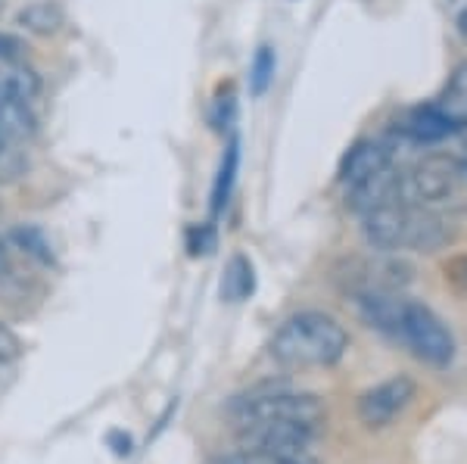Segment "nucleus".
Masks as SVG:
<instances>
[{
    "label": "nucleus",
    "mask_w": 467,
    "mask_h": 464,
    "mask_svg": "<svg viewBox=\"0 0 467 464\" xmlns=\"http://www.w3.org/2000/svg\"><path fill=\"white\" fill-rule=\"evenodd\" d=\"M41 91V78L22 59L0 57V103H28Z\"/></svg>",
    "instance_id": "obj_7"
},
{
    "label": "nucleus",
    "mask_w": 467,
    "mask_h": 464,
    "mask_svg": "<svg viewBox=\"0 0 467 464\" xmlns=\"http://www.w3.org/2000/svg\"><path fill=\"white\" fill-rule=\"evenodd\" d=\"M0 150H4V144H0Z\"/></svg>",
    "instance_id": "obj_23"
},
{
    "label": "nucleus",
    "mask_w": 467,
    "mask_h": 464,
    "mask_svg": "<svg viewBox=\"0 0 467 464\" xmlns=\"http://www.w3.org/2000/svg\"><path fill=\"white\" fill-rule=\"evenodd\" d=\"M19 22L28 28V32L37 35H50L63 26V13H59L57 4H32L19 13Z\"/></svg>",
    "instance_id": "obj_12"
},
{
    "label": "nucleus",
    "mask_w": 467,
    "mask_h": 464,
    "mask_svg": "<svg viewBox=\"0 0 467 464\" xmlns=\"http://www.w3.org/2000/svg\"><path fill=\"white\" fill-rule=\"evenodd\" d=\"M22 50H26V44H22L19 37H13V35H4V32H0V57L22 59Z\"/></svg>",
    "instance_id": "obj_19"
},
{
    "label": "nucleus",
    "mask_w": 467,
    "mask_h": 464,
    "mask_svg": "<svg viewBox=\"0 0 467 464\" xmlns=\"http://www.w3.org/2000/svg\"><path fill=\"white\" fill-rule=\"evenodd\" d=\"M436 109L451 122V129H467V63L458 66L455 75L449 78L446 91L440 94V100L433 103Z\"/></svg>",
    "instance_id": "obj_8"
},
{
    "label": "nucleus",
    "mask_w": 467,
    "mask_h": 464,
    "mask_svg": "<svg viewBox=\"0 0 467 464\" xmlns=\"http://www.w3.org/2000/svg\"><path fill=\"white\" fill-rule=\"evenodd\" d=\"M213 464H299L290 459H281L275 452H265V449H250V446H240L237 452L228 455H218Z\"/></svg>",
    "instance_id": "obj_15"
},
{
    "label": "nucleus",
    "mask_w": 467,
    "mask_h": 464,
    "mask_svg": "<svg viewBox=\"0 0 467 464\" xmlns=\"http://www.w3.org/2000/svg\"><path fill=\"white\" fill-rule=\"evenodd\" d=\"M231 418L237 428L250 424H290V428L324 430L327 406L321 396L290 390V387H259L231 402Z\"/></svg>",
    "instance_id": "obj_3"
},
{
    "label": "nucleus",
    "mask_w": 467,
    "mask_h": 464,
    "mask_svg": "<svg viewBox=\"0 0 467 464\" xmlns=\"http://www.w3.org/2000/svg\"><path fill=\"white\" fill-rule=\"evenodd\" d=\"M35 131V119L28 103H0V144H13Z\"/></svg>",
    "instance_id": "obj_11"
},
{
    "label": "nucleus",
    "mask_w": 467,
    "mask_h": 464,
    "mask_svg": "<svg viewBox=\"0 0 467 464\" xmlns=\"http://www.w3.org/2000/svg\"><path fill=\"white\" fill-rule=\"evenodd\" d=\"M255 290V272H253V262L246 256H234L228 262V272H224L222 281V296L228 303H240V299L253 296Z\"/></svg>",
    "instance_id": "obj_10"
},
{
    "label": "nucleus",
    "mask_w": 467,
    "mask_h": 464,
    "mask_svg": "<svg viewBox=\"0 0 467 464\" xmlns=\"http://www.w3.org/2000/svg\"><path fill=\"white\" fill-rule=\"evenodd\" d=\"M414 393H418V384L411 377H405V374L380 380L378 387H371V390L358 396V421L371 430L389 428L414 402Z\"/></svg>",
    "instance_id": "obj_5"
},
{
    "label": "nucleus",
    "mask_w": 467,
    "mask_h": 464,
    "mask_svg": "<svg viewBox=\"0 0 467 464\" xmlns=\"http://www.w3.org/2000/svg\"><path fill=\"white\" fill-rule=\"evenodd\" d=\"M389 166H393V150L383 140H358L356 147H349V153L340 162V184L349 191V187L361 184L365 178L378 175V171Z\"/></svg>",
    "instance_id": "obj_6"
},
{
    "label": "nucleus",
    "mask_w": 467,
    "mask_h": 464,
    "mask_svg": "<svg viewBox=\"0 0 467 464\" xmlns=\"http://www.w3.org/2000/svg\"><path fill=\"white\" fill-rule=\"evenodd\" d=\"M237 140H231L228 150H224V160H222V169H218V178H215V191H213V212H222V206L228 203L231 197V184H234V171H237Z\"/></svg>",
    "instance_id": "obj_13"
},
{
    "label": "nucleus",
    "mask_w": 467,
    "mask_h": 464,
    "mask_svg": "<svg viewBox=\"0 0 467 464\" xmlns=\"http://www.w3.org/2000/svg\"><path fill=\"white\" fill-rule=\"evenodd\" d=\"M0 371H4V368H0ZM0 393H4V384H0Z\"/></svg>",
    "instance_id": "obj_22"
},
{
    "label": "nucleus",
    "mask_w": 467,
    "mask_h": 464,
    "mask_svg": "<svg viewBox=\"0 0 467 464\" xmlns=\"http://www.w3.org/2000/svg\"><path fill=\"white\" fill-rule=\"evenodd\" d=\"M22 353H26V346H22L16 331H10V327L0 321V368H10V365H16L22 358Z\"/></svg>",
    "instance_id": "obj_17"
},
{
    "label": "nucleus",
    "mask_w": 467,
    "mask_h": 464,
    "mask_svg": "<svg viewBox=\"0 0 467 464\" xmlns=\"http://www.w3.org/2000/svg\"><path fill=\"white\" fill-rule=\"evenodd\" d=\"M467 200V169L464 160L455 156H427L402 169V203L420 209H440L458 206Z\"/></svg>",
    "instance_id": "obj_4"
},
{
    "label": "nucleus",
    "mask_w": 467,
    "mask_h": 464,
    "mask_svg": "<svg viewBox=\"0 0 467 464\" xmlns=\"http://www.w3.org/2000/svg\"><path fill=\"white\" fill-rule=\"evenodd\" d=\"M10 272V246H6V241H0V278Z\"/></svg>",
    "instance_id": "obj_20"
},
{
    "label": "nucleus",
    "mask_w": 467,
    "mask_h": 464,
    "mask_svg": "<svg viewBox=\"0 0 467 464\" xmlns=\"http://www.w3.org/2000/svg\"><path fill=\"white\" fill-rule=\"evenodd\" d=\"M215 246V237L213 231L206 228V224H200V228L191 231V253L193 256H200V253H209Z\"/></svg>",
    "instance_id": "obj_18"
},
{
    "label": "nucleus",
    "mask_w": 467,
    "mask_h": 464,
    "mask_svg": "<svg viewBox=\"0 0 467 464\" xmlns=\"http://www.w3.org/2000/svg\"><path fill=\"white\" fill-rule=\"evenodd\" d=\"M13 241H19L22 250H26L28 256L41 259L44 265H47V262L54 259V253H50V243L44 241V234L37 228H19L16 234H13Z\"/></svg>",
    "instance_id": "obj_16"
},
{
    "label": "nucleus",
    "mask_w": 467,
    "mask_h": 464,
    "mask_svg": "<svg viewBox=\"0 0 467 464\" xmlns=\"http://www.w3.org/2000/svg\"><path fill=\"white\" fill-rule=\"evenodd\" d=\"M349 349L346 327L327 312H296L271 336L268 353L281 368H330Z\"/></svg>",
    "instance_id": "obj_1"
},
{
    "label": "nucleus",
    "mask_w": 467,
    "mask_h": 464,
    "mask_svg": "<svg viewBox=\"0 0 467 464\" xmlns=\"http://www.w3.org/2000/svg\"><path fill=\"white\" fill-rule=\"evenodd\" d=\"M361 234L374 253H436L455 231L433 209L393 203L361 215Z\"/></svg>",
    "instance_id": "obj_2"
},
{
    "label": "nucleus",
    "mask_w": 467,
    "mask_h": 464,
    "mask_svg": "<svg viewBox=\"0 0 467 464\" xmlns=\"http://www.w3.org/2000/svg\"><path fill=\"white\" fill-rule=\"evenodd\" d=\"M458 32H462V37L467 41V6L462 10V16H458Z\"/></svg>",
    "instance_id": "obj_21"
},
{
    "label": "nucleus",
    "mask_w": 467,
    "mask_h": 464,
    "mask_svg": "<svg viewBox=\"0 0 467 464\" xmlns=\"http://www.w3.org/2000/svg\"><path fill=\"white\" fill-rule=\"evenodd\" d=\"M275 50L271 47H259V54L253 57V66H250V91L255 97H262L268 91V85L275 81Z\"/></svg>",
    "instance_id": "obj_14"
},
{
    "label": "nucleus",
    "mask_w": 467,
    "mask_h": 464,
    "mask_svg": "<svg viewBox=\"0 0 467 464\" xmlns=\"http://www.w3.org/2000/svg\"><path fill=\"white\" fill-rule=\"evenodd\" d=\"M402 131L409 134V138H414V140H440V138H446V134H451L455 129H451L449 119L431 103V107L411 109L409 116H405V122H402Z\"/></svg>",
    "instance_id": "obj_9"
}]
</instances>
